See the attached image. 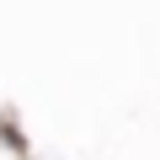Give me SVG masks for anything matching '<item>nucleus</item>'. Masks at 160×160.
Returning a JSON list of instances; mask_svg holds the SVG:
<instances>
[{"label": "nucleus", "instance_id": "obj_1", "mask_svg": "<svg viewBox=\"0 0 160 160\" xmlns=\"http://www.w3.org/2000/svg\"><path fill=\"white\" fill-rule=\"evenodd\" d=\"M0 144H6L11 155H27V133H22V123H16V112H11V107L0 112Z\"/></svg>", "mask_w": 160, "mask_h": 160}]
</instances>
